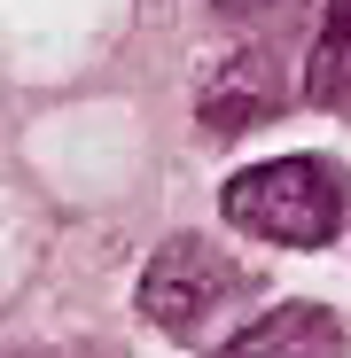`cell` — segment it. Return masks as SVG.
<instances>
[{
	"instance_id": "obj_1",
	"label": "cell",
	"mask_w": 351,
	"mask_h": 358,
	"mask_svg": "<svg viewBox=\"0 0 351 358\" xmlns=\"http://www.w3.org/2000/svg\"><path fill=\"white\" fill-rule=\"evenodd\" d=\"M219 210H226V226L258 234V242L320 250V242H336V226H343V171L320 164V156L250 164V171H234V179H226Z\"/></svg>"
},
{
	"instance_id": "obj_2",
	"label": "cell",
	"mask_w": 351,
	"mask_h": 358,
	"mask_svg": "<svg viewBox=\"0 0 351 358\" xmlns=\"http://www.w3.org/2000/svg\"><path fill=\"white\" fill-rule=\"evenodd\" d=\"M242 288V265H234L226 250L195 242V234H180V242H164L141 273V312L172 335V343H195L219 312H226V296Z\"/></svg>"
},
{
	"instance_id": "obj_3",
	"label": "cell",
	"mask_w": 351,
	"mask_h": 358,
	"mask_svg": "<svg viewBox=\"0 0 351 358\" xmlns=\"http://www.w3.org/2000/svg\"><path fill=\"white\" fill-rule=\"evenodd\" d=\"M219 358H343V327L328 304H273L258 327H242Z\"/></svg>"
},
{
	"instance_id": "obj_4",
	"label": "cell",
	"mask_w": 351,
	"mask_h": 358,
	"mask_svg": "<svg viewBox=\"0 0 351 358\" xmlns=\"http://www.w3.org/2000/svg\"><path fill=\"white\" fill-rule=\"evenodd\" d=\"M305 101L351 117V0H328V16H320L312 63H305Z\"/></svg>"
}]
</instances>
